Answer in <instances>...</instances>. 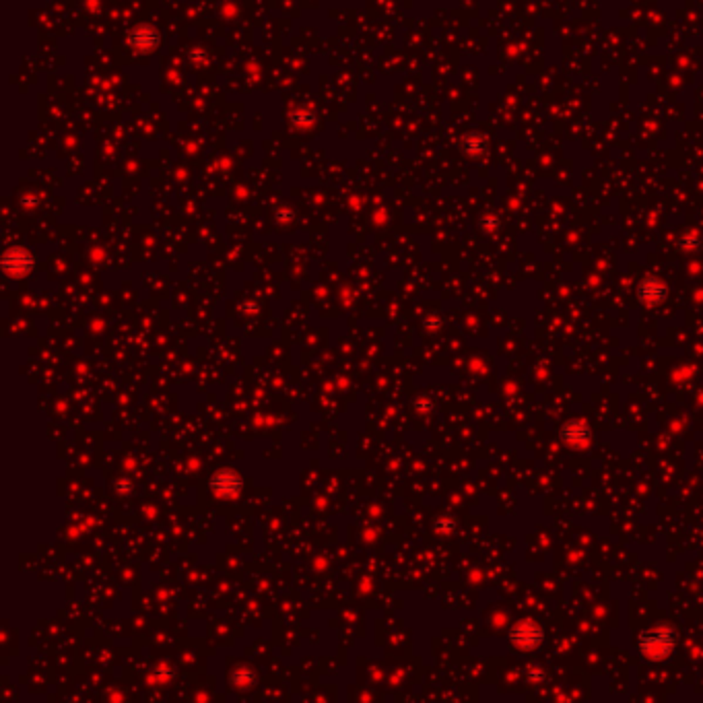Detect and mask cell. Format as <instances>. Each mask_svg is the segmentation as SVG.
I'll return each instance as SVG.
<instances>
[{"instance_id": "cell-1", "label": "cell", "mask_w": 703, "mask_h": 703, "mask_svg": "<svg viewBox=\"0 0 703 703\" xmlns=\"http://www.w3.org/2000/svg\"><path fill=\"white\" fill-rule=\"evenodd\" d=\"M675 652V631L660 625L639 637V654L650 662H662Z\"/></svg>"}, {"instance_id": "cell-2", "label": "cell", "mask_w": 703, "mask_h": 703, "mask_svg": "<svg viewBox=\"0 0 703 703\" xmlns=\"http://www.w3.org/2000/svg\"><path fill=\"white\" fill-rule=\"evenodd\" d=\"M510 639L518 650H535L543 643L545 631L537 621L526 619V621H520L518 625H514L512 633H510Z\"/></svg>"}, {"instance_id": "cell-3", "label": "cell", "mask_w": 703, "mask_h": 703, "mask_svg": "<svg viewBox=\"0 0 703 703\" xmlns=\"http://www.w3.org/2000/svg\"><path fill=\"white\" fill-rule=\"evenodd\" d=\"M561 440L571 448H584L590 442V429L582 421H569L561 427Z\"/></svg>"}, {"instance_id": "cell-4", "label": "cell", "mask_w": 703, "mask_h": 703, "mask_svg": "<svg viewBox=\"0 0 703 703\" xmlns=\"http://www.w3.org/2000/svg\"><path fill=\"white\" fill-rule=\"evenodd\" d=\"M639 297H641L643 304L656 306V304H660L666 297V287L660 281H656V279H648L639 287Z\"/></svg>"}]
</instances>
